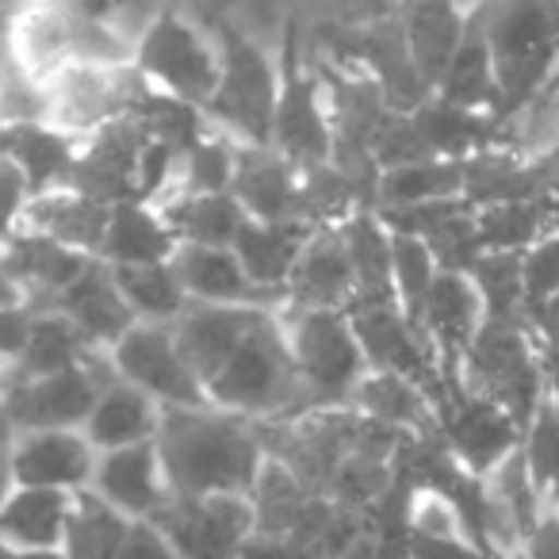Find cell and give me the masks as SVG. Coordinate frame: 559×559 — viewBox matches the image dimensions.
Returning <instances> with one entry per match:
<instances>
[{"mask_svg":"<svg viewBox=\"0 0 559 559\" xmlns=\"http://www.w3.org/2000/svg\"><path fill=\"white\" fill-rule=\"evenodd\" d=\"M154 444L173 498H249L264 464V444L261 433H257V421L215 411V406L165 411Z\"/></svg>","mask_w":559,"mask_h":559,"instance_id":"cell-1","label":"cell"},{"mask_svg":"<svg viewBox=\"0 0 559 559\" xmlns=\"http://www.w3.org/2000/svg\"><path fill=\"white\" fill-rule=\"evenodd\" d=\"M498 78V119H510L559 85V4L502 0L479 4Z\"/></svg>","mask_w":559,"mask_h":559,"instance_id":"cell-2","label":"cell"},{"mask_svg":"<svg viewBox=\"0 0 559 559\" xmlns=\"http://www.w3.org/2000/svg\"><path fill=\"white\" fill-rule=\"evenodd\" d=\"M211 24L223 50V73L215 100L207 104V123L238 146H269L280 81H284L280 47L264 43L223 12H211Z\"/></svg>","mask_w":559,"mask_h":559,"instance_id":"cell-3","label":"cell"},{"mask_svg":"<svg viewBox=\"0 0 559 559\" xmlns=\"http://www.w3.org/2000/svg\"><path fill=\"white\" fill-rule=\"evenodd\" d=\"M207 403L246 421H284L311 411L280 311L264 314V322L246 337L230 365L215 376Z\"/></svg>","mask_w":559,"mask_h":559,"instance_id":"cell-4","label":"cell"},{"mask_svg":"<svg viewBox=\"0 0 559 559\" xmlns=\"http://www.w3.org/2000/svg\"><path fill=\"white\" fill-rule=\"evenodd\" d=\"M456 391L495 403L498 411H506L518 421L521 433H528L540 406L548 403L540 372V342H536L533 326L528 322H483L479 337L460 365Z\"/></svg>","mask_w":559,"mask_h":559,"instance_id":"cell-5","label":"cell"},{"mask_svg":"<svg viewBox=\"0 0 559 559\" xmlns=\"http://www.w3.org/2000/svg\"><path fill=\"white\" fill-rule=\"evenodd\" d=\"M134 70L157 93L207 111V104L215 100L218 73H223V50H218L211 16H195L188 9H162L157 24L134 50Z\"/></svg>","mask_w":559,"mask_h":559,"instance_id":"cell-6","label":"cell"},{"mask_svg":"<svg viewBox=\"0 0 559 559\" xmlns=\"http://www.w3.org/2000/svg\"><path fill=\"white\" fill-rule=\"evenodd\" d=\"M284 334H288L292 360L304 380L311 411H334L349 406L360 380L368 376L365 353L353 337L345 311H280Z\"/></svg>","mask_w":559,"mask_h":559,"instance_id":"cell-7","label":"cell"},{"mask_svg":"<svg viewBox=\"0 0 559 559\" xmlns=\"http://www.w3.org/2000/svg\"><path fill=\"white\" fill-rule=\"evenodd\" d=\"M280 70H284V81H280L269 146L288 157L299 173H307L334 157V131H330L319 78L307 58V39L292 20L284 24V39H280Z\"/></svg>","mask_w":559,"mask_h":559,"instance_id":"cell-8","label":"cell"},{"mask_svg":"<svg viewBox=\"0 0 559 559\" xmlns=\"http://www.w3.org/2000/svg\"><path fill=\"white\" fill-rule=\"evenodd\" d=\"M47 85V127L85 142L100 127L134 116L150 93L146 78L131 66H66Z\"/></svg>","mask_w":559,"mask_h":559,"instance_id":"cell-9","label":"cell"},{"mask_svg":"<svg viewBox=\"0 0 559 559\" xmlns=\"http://www.w3.org/2000/svg\"><path fill=\"white\" fill-rule=\"evenodd\" d=\"M116 380L108 353H96L85 368H70L58 376L20 380L9 395L0 399V418L12 433H35V429H85L96 399Z\"/></svg>","mask_w":559,"mask_h":559,"instance_id":"cell-10","label":"cell"},{"mask_svg":"<svg viewBox=\"0 0 559 559\" xmlns=\"http://www.w3.org/2000/svg\"><path fill=\"white\" fill-rule=\"evenodd\" d=\"M349 326L357 337L360 353H365L368 372H388L403 376V380L418 383L429 399L437 403V411L444 414L449 406V388L441 380V368L429 349L426 334L414 326L403 314L399 304H372V307H349Z\"/></svg>","mask_w":559,"mask_h":559,"instance_id":"cell-11","label":"cell"},{"mask_svg":"<svg viewBox=\"0 0 559 559\" xmlns=\"http://www.w3.org/2000/svg\"><path fill=\"white\" fill-rule=\"evenodd\" d=\"M150 525L173 544L180 559H241L257 521L246 495L173 498Z\"/></svg>","mask_w":559,"mask_h":559,"instance_id":"cell-12","label":"cell"},{"mask_svg":"<svg viewBox=\"0 0 559 559\" xmlns=\"http://www.w3.org/2000/svg\"><path fill=\"white\" fill-rule=\"evenodd\" d=\"M111 368L123 383L154 399L162 411H200L207 403V388L195 380L173 326H134L108 353Z\"/></svg>","mask_w":559,"mask_h":559,"instance_id":"cell-13","label":"cell"},{"mask_svg":"<svg viewBox=\"0 0 559 559\" xmlns=\"http://www.w3.org/2000/svg\"><path fill=\"white\" fill-rule=\"evenodd\" d=\"M150 146L146 131L134 116H123L116 123L100 127L96 134H88L78 150L70 177L62 188L85 195L104 207H119L127 200H139V162L142 150Z\"/></svg>","mask_w":559,"mask_h":559,"instance_id":"cell-14","label":"cell"},{"mask_svg":"<svg viewBox=\"0 0 559 559\" xmlns=\"http://www.w3.org/2000/svg\"><path fill=\"white\" fill-rule=\"evenodd\" d=\"M483 322H487V311H483V299L472 280L460 276V272H437L426 307H421L418 330L433 349L449 395L456 391L460 365H464L472 342L479 337Z\"/></svg>","mask_w":559,"mask_h":559,"instance_id":"cell-15","label":"cell"},{"mask_svg":"<svg viewBox=\"0 0 559 559\" xmlns=\"http://www.w3.org/2000/svg\"><path fill=\"white\" fill-rule=\"evenodd\" d=\"M100 452L81 429H35L12 437V479L27 490L81 495L93 487Z\"/></svg>","mask_w":559,"mask_h":559,"instance_id":"cell-16","label":"cell"},{"mask_svg":"<svg viewBox=\"0 0 559 559\" xmlns=\"http://www.w3.org/2000/svg\"><path fill=\"white\" fill-rule=\"evenodd\" d=\"M441 437L452 456L460 460V467L472 472L475 479H487L525 444V433L510 414L498 411L487 399L464 395V391H456L444 406Z\"/></svg>","mask_w":559,"mask_h":559,"instance_id":"cell-17","label":"cell"},{"mask_svg":"<svg viewBox=\"0 0 559 559\" xmlns=\"http://www.w3.org/2000/svg\"><path fill=\"white\" fill-rule=\"evenodd\" d=\"M173 272H177L180 288H185L188 304L203 307H246V311H284L288 299L280 292L257 288L246 276L241 261L234 249H203V246H180L173 257Z\"/></svg>","mask_w":559,"mask_h":559,"instance_id":"cell-18","label":"cell"},{"mask_svg":"<svg viewBox=\"0 0 559 559\" xmlns=\"http://www.w3.org/2000/svg\"><path fill=\"white\" fill-rule=\"evenodd\" d=\"M272 311H246V307H203L188 304V311L173 322V334L185 353L188 368L203 388L215 383V376L234 360V353L246 345V337L264 322Z\"/></svg>","mask_w":559,"mask_h":559,"instance_id":"cell-19","label":"cell"},{"mask_svg":"<svg viewBox=\"0 0 559 559\" xmlns=\"http://www.w3.org/2000/svg\"><path fill=\"white\" fill-rule=\"evenodd\" d=\"M93 495H100L111 510H119L127 521H154L173 502L169 483L162 472L157 444H134V449L100 452L93 475Z\"/></svg>","mask_w":559,"mask_h":559,"instance_id":"cell-20","label":"cell"},{"mask_svg":"<svg viewBox=\"0 0 559 559\" xmlns=\"http://www.w3.org/2000/svg\"><path fill=\"white\" fill-rule=\"evenodd\" d=\"M0 264H4V276L12 280V288L20 292L27 311H47L93 264V257L39 238V234H16L9 246H0Z\"/></svg>","mask_w":559,"mask_h":559,"instance_id":"cell-21","label":"cell"},{"mask_svg":"<svg viewBox=\"0 0 559 559\" xmlns=\"http://www.w3.org/2000/svg\"><path fill=\"white\" fill-rule=\"evenodd\" d=\"M230 195L257 223H292L299 218V169L272 146H238Z\"/></svg>","mask_w":559,"mask_h":559,"instance_id":"cell-22","label":"cell"},{"mask_svg":"<svg viewBox=\"0 0 559 559\" xmlns=\"http://www.w3.org/2000/svg\"><path fill=\"white\" fill-rule=\"evenodd\" d=\"M47 311H58L62 319H70L73 326L104 353H111L134 326H139V319L131 314L127 299L119 296L116 276H111V269L104 261L88 264Z\"/></svg>","mask_w":559,"mask_h":559,"instance_id":"cell-23","label":"cell"},{"mask_svg":"<svg viewBox=\"0 0 559 559\" xmlns=\"http://www.w3.org/2000/svg\"><path fill=\"white\" fill-rule=\"evenodd\" d=\"M0 47L9 50L32 78L50 81L73 66V16L70 4H27L4 20Z\"/></svg>","mask_w":559,"mask_h":559,"instance_id":"cell-24","label":"cell"},{"mask_svg":"<svg viewBox=\"0 0 559 559\" xmlns=\"http://www.w3.org/2000/svg\"><path fill=\"white\" fill-rule=\"evenodd\" d=\"M353 299H357V280L342 234L319 230L307 241L288 280V311H349Z\"/></svg>","mask_w":559,"mask_h":559,"instance_id":"cell-25","label":"cell"},{"mask_svg":"<svg viewBox=\"0 0 559 559\" xmlns=\"http://www.w3.org/2000/svg\"><path fill=\"white\" fill-rule=\"evenodd\" d=\"M108 218L111 207H104V203L85 200L70 188H50V192L32 195L20 234H39V238H50L58 246L78 249V253L100 261Z\"/></svg>","mask_w":559,"mask_h":559,"instance_id":"cell-26","label":"cell"},{"mask_svg":"<svg viewBox=\"0 0 559 559\" xmlns=\"http://www.w3.org/2000/svg\"><path fill=\"white\" fill-rule=\"evenodd\" d=\"M314 234L319 230L299 223V218H292V223H257V218H246L238 238H234V257L241 261V269H246V276L253 280L257 288L280 292V296L288 299V280Z\"/></svg>","mask_w":559,"mask_h":559,"instance_id":"cell-27","label":"cell"},{"mask_svg":"<svg viewBox=\"0 0 559 559\" xmlns=\"http://www.w3.org/2000/svg\"><path fill=\"white\" fill-rule=\"evenodd\" d=\"M399 20H403L406 47H411V58L418 66L421 81H426L429 93H437V85L449 73L452 58H456L460 43L467 35L472 9L421 0V4H399Z\"/></svg>","mask_w":559,"mask_h":559,"instance_id":"cell-28","label":"cell"},{"mask_svg":"<svg viewBox=\"0 0 559 559\" xmlns=\"http://www.w3.org/2000/svg\"><path fill=\"white\" fill-rule=\"evenodd\" d=\"M349 406L360 418L376 421V426L391 429V433H403V437L441 433V411H437V403L418 383L403 380V376L368 372Z\"/></svg>","mask_w":559,"mask_h":559,"instance_id":"cell-29","label":"cell"},{"mask_svg":"<svg viewBox=\"0 0 559 559\" xmlns=\"http://www.w3.org/2000/svg\"><path fill=\"white\" fill-rule=\"evenodd\" d=\"M180 241L162 211L150 203L127 200L111 207L108 234H104L100 261L108 269H146V264H169L177 257Z\"/></svg>","mask_w":559,"mask_h":559,"instance_id":"cell-30","label":"cell"},{"mask_svg":"<svg viewBox=\"0 0 559 559\" xmlns=\"http://www.w3.org/2000/svg\"><path fill=\"white\" fill-rule=\"evenodd\" d=\"M162 406L150 395H142L139 388L116 380L100 391L93 414H88L85 429L96 452H119V449H134V444H150L157 441V429H162Z\"/></svg>","mask_w":559,"mask_h":559,"instance_id":"cell-31","label":"cell"},{"mask_svg":"<svg viewBox=\"0 0 559 559\" xmlns=\"http://www.w3.org/2000/svg\"><path fill=\"white\" fill-rule=\"evenodd\" d=\"M73 495L62 490L16 487L0 506V548L12 551H58Z\"/></svg>","mask_w":559,"mask_h":559,"instance_id":"cell-32","label":"cell"},{"mask_svg":"<svg viewBox=\"0 0 559 559\" xmlns=\"http://www.w3.org/2000/svg\"><path fill=\"white\" fill-rule=\"evenodd\" d=\"M414 123H418L426 146L433 150V157H444V162H467L487 150H502V119L452 108L437 96H429L414 111Z\"/></svg>","mask_w":559,"mask_h":559,"instance_id":"cell-33","label":"cell"},{"mask_svg":"<svg viewBox=\"0 0 559 559\" xmlns=\"http://www.w3.org/2000/svg\"><path fill=\"white\" fill-rule=\"evenodd\" d=\"M345 241V253L357 280V299L353 307L372 304H399L395 299V276H391V230L380 223L376 211H357L337 226Z\"/></svg>","mask_w":559,"mask_h":559,"instance_id":"cell-34","label":"cell"},{"mask_svg":"<svg viewBox=\"0 0 559 559\" xmlns=\"http://www.w3.org/2000/svg\"><path fill=\"white\" fill-rule=\"evenodd\" d=\"M433 96L452 104V108L498 116V78H495V58H490L487 35H483V24H479V4H472L467 35Z\"/></svg>","mask_w":559,"mask_h":559,"instance_id":"cell-35","label":"cell"},{"mask_svg":"<svg viewBox=\"0 0 559 559\" xmlns=\"http://www.w3.org/2000/svg\"><path fill=\"white\" fill-rule=\"evenodd\" d=\"M464 200L475 211L540 200V169L513 150H487L464 162Z\"/></svg>","mask_w":559,"mask_h":559,"instance_id":"cell-36","label":"cell"},{"mask_svg":"<svg viewBox=\"0 0 559 559\" xmlns=\"http://www.w3.org/2000/svg\"><path fill=\"white\" fill-rule=\"evenodd\" d=\"M81 142L70 134L55 131V127H16V131H0V154L9 157L32 185V195L62 188L70 177L73 162H78Z\"/></svg>","mask_w":559,"mask_h":559,"instance_id":"cell-37","label":"cell"},{"mask_svg":"<svg viewBox=\"0 0 559 559\" xmlns=\"http://www.w3.org/2000/svg\"><path fill=\"white\" fill-rule=\"evenodd\" d=\"M96 353L104 349H96L70 319H62L58 311H32V326H27V342L16 360V372L20 380L58 376V372H70V368H85Z\"/></svg>","mask_w":559,"mask_h":559,"instance_id":"cell-38","label":"cell"},{"mask_svg":"<svg viewBox=\"0 0 559 559\" xmlns=\"http://www.w3.org/2000/svg\"><path fill=\"white\" fill-rule=\"evenodd\" d=\"M444 200H464V162L433 157V162L380 173L376 211L426 207V203H444Z\"/></svg>","mask_w":559,"mask_h":559,"instance_id":"cell-39","label":"cell"},{"mask_svg":"<svg viewBox=\"0 0 559 559\" xmlns=\"http://www.w3.org/2000/svg\"><path fill=\"white\" fill-rule=\"evenodd\" d=\"M131 525L134 521L111 510L100 495L81 490L70 502V518H66L62 548L58 551H62V559H116Z\"/></svg>","mask_w":559,"mask_h":559,"instance_id":"cell-40","label":"cell"},{"mask_svg":"<svg viewBox=\"0 0 559 559\" xmlns=\"http://www.w3.org/2000/svg\"><path fill=\"white\" fill-rule=\"evenodd\" d=\"M311 498L314 495L288 472V467L264 456L261 475H257L253 490H249V506H253V521H257L253 536L288 540V536L296 533L304 510L311 506Z\"/></svg>","mask_w":559,"mask_h":559,"instance_id":"cell-41","label":"cell"},{"mask_svg":"<svg viewBox=\"0 0 559 559\" xmlns=\"http://www.w3.org/2000/svg\"><path fill=\"white\" fill-rule=\"evenodd\" d=\"M162 215L173 226L180 246H203V249H234V238H238L241 223L249 218L230 192L192 195V200L173 203Z\"/></svg>","mask_w":559,"mask_h":559,"instance_id":"cell-42","label":"cell"},{"mask_svg":"<svg viewBox=\"0 0 559 559\" xmlns=\"http://www.w3.org/2000/svg\"><path fill=\"white\" fill-rule=\"evenodd\" d=\"M119 296L127 299L139 326H173L188 311V296L180 288L173 264H146V269H111Z\"/></svg>","mask_w":559,"mask_h":559,"instance_id":"cell-43","label":"cell"},{"mask_svg":"<svg viewBox=\"0 0 559 559\" xmlns=\"http://www.w3.org/2000/svg\"><path fill=\"white\" fill-rule=\"evenodd\" d=\"M475 226H479L483 253L525 257L536 241H544L548 234L559 230V218L540 200H533V203H502V207L475 211Z\"/></svg>","mask_w":559,"mask_h":559,"instance_id":"cell-44","label":"cell"},{"mask_svg":"<svg viewBox=\"0 0 559 559\" xmlns=\"http://www.w3.org/2000/svg\"><path fill=\"white\" fill-rule=\"evenodd\" d=\"M134 119L142 123V131H146L150 142L173 150L177 157L211 134L207 111L192 108V104L177 100V96L157 93V88H150V93L142 96V104L134 108Z\"/></svg>","mask_w":559,"mask_h":559,"instance_id":"cell-45","label":"cell"},{"mask_svg":"<svg viewBox=\"0 0 559 559\" xmlns=\"http://www.w3.org/2000/svg\"><path fill=\"white\" fill-rule=\"evenodd\" d=\"M483 299L487 322H528L525 314V276L518 253H483L467 272Z\"/></svg>","mask_w":559,"mask_h":559,"instance_id":"cell-46","label":"cell"},{"mask_svg":"<svg viewBox=\"0 0 559 559\" xmlns=\"http://www.w3.org/2000/svg\"><path fill=\"white\" fill-rule=\"evenodd\" d=\"M437 272L441 269H437V261L426 249V241L391 234V276H395V299L414 326H418V319H421V307H426Z\"/></svg>","mask_w":559,"mask_h":559,"instance_id":"cell-47","label":"cell"},{"mask_svg":"<svg viewBox=\"0 0 559 559\" xmlns=\"http://www.w3.org/2000/svg\"><path fill=\"white\" fill-rule=\"evenodd\" d=\"M421 241H426V249L433 253L437 269L467 276V272L475 269V261L483 257L479 226H475V207L467 200H460L456 207H452Z\"/></svg>","mask_w":559,"mask_h":559,"instance_id":"cell-48","label":"cell"},{"mask_svg":"<svg viewBox=\"0 0 559 559\" xmlns=\"http://www.w3.org/2000/svg\"><path fill=\"white\" fill-rule=\"evenodd\" d=\"M47 123V85L0 47V131Z\"/></svg>","mask_w":559,"mask_h":559,"instance_id":"cell-49","label":"cell"},{"mask_svg":"<svg viewBox=\"0 0 559 559\" xmlns=\"http://www.w3.org/2000/svg\"><path fill=\"white\" fill-rule=\"evenodd\" d=\"M368 154H372V162L380 165V173L433 162V150L426 146V139H421L414 116H395V111H391V116L380 123V131L372 134V146H368Z\"/></svg>","mask_w":559,"mask_h":559,"instance_id":"cell-50","label":"cell"},{"mask_svg":"<svg viewBox=\"0 0 559 559\" xmlns=\"http://www.w3.org/2000/svg\"><path fill=\"white\" fill-rule=\"evenodd\" d=\"M521 276H525V314L540 311L548 299L559 296V230L521 257Z\"/></svg>","mask_w":559,"mask_h":559,"instance_id":"cell-51","label":"cell"},{"mask_svg":"<svg viewBox=\"0 0 559 559\" xmlns=\"http://www.w3.org/2000/svg\"><path fill=\"white\" fill-rule=\"evenodd\" d=\"M27 203H32V185H27V177L9 157H0V246H9L20 234Z\"/></svg>","mask_w":559,"mask_h":559,"instance_id":"cell-52","label":"cell"},{"mask_svg":"<svg viewBox=\"0 0 559 559\" xmlns=\"http://www.w3.org/2000/svg\"><path fill=\"white\" fill-rule=\"evenodd\" d=\"M116 559H180V556L150 521H134Z\"/></svg>","mask_w":559,"mask_h":559,"instance_id":"cell-53","label":"cell"},{"mask_svg":"<svg viewBox=\"0 0 559 559\" xmlns=\"http://www.w3.org/2000/svg\"><path fill=\"white\" fill-rule=\"evenodd\" d=\"M521 559H559V510L556 506H544L540 521L528 533L525 548H521Z\"/></svg>","mask_w":559,"mask_h":559,"instance_id":"cell-54","label":"cell"},{"mask_svg":"<svg viewBox=\"0 0 559 559\" xmlns=\"http://www.w3.org/2000/svg\"><path fill=\"white\" fill-rule=\"evenodd\" d=\"M27 326H32V311L27 307H0V357L20 360L27 342Z\"/></svg>","mask_w":559,"mask_h":559,"instance_id":"cell-55","label":"cell"},{"mask_svg":"<svg viewBox=\"0 0 559 559\" xmlns=\"http://www.w3.org/2000/svg\"><path fill=\"white\" fill-rule=\"evenodd\" d=\"M528 326H533V334L540 337V342L559 345V296L548 299L540 311L528 314Z\"/></svg>","mask_w":559,"mask_h":559,"instance_id":"cell-56","label":"cell"},{"mask_svg":"<svg viewBox=\"0 0 559 559\" xmlns=\"http://www.w3.org/2000/svg\"><path fill=\"white\" fill-rule=\"evenodd\" d=\"M12 429L9 421L0 418V506L9 502V495L16 490V479H12Z\"/></svg>","mask_w":559,"mask_h":559,"instance_id":"cell-57","label":"cell"},{"mask_svg":"<svg viewBox=\"0 0 559 559\" xmlns=\"http://www.w3.org/2000/svg\"><path fill=\"white\" fill-rule=\"evenodd\" d=\"M540 372H544V395H548L551 406H559V345L540 342Z\"/></svg>","mask_w":559,"mask_h":559,"instance_id":"cell-58","label":"cell"},{"mask_svg":"<svg viewBox=\"0 0 559 559\" xmlns=\"http://www.w3.org/2000/svg\"><path fill=\"white\" fill-rule=\"evenodd\" d=\"M16 380H20L16 360H4V357H0V399H4L12 388H16Z\"/></svg>","mask_w":559,"mask_h":559,"instance_id":"cell-59","label":"cell"},{"mask_svg":"<svg viewBox=\"0 0 559 559\" xmlns=\"http://www.w3.org/2000/svg\"><path fill=\"white\" fill-rule=\"evenodd\" d=\"M0 307H24V299H20V292L12 288V280L4 276V264H0Z\"/></svg>","mask_w":559,"mask_h":559,"instance_id":"cell-60","label":"cell"},{"mask_svg":"<svg viewBox=\"0 0 559 559\" xmlns=\"http://www.w3.org/2000/svg\"><path fill=\"white\" fill-rule=\"evenodd\" d=\"M0 559H62V551H12V548H0Z\"/></svg>","mask_w":559,"mask_h":559,"instance_id":"cell-61","label":"cell"},{"mask_svg":"<svg viewBox=\"0 0 559 559\" xmlns=\"http://www.w3.org/2000/svg\"><path fill=\"white\" fill-rule=\"evenodd\" d=\"M0 157H4V154H0Z\"/></svg>","mask_w":559,"mask_h":559,"instance_id":"cell-62","label":"cell"}]
</instances>
